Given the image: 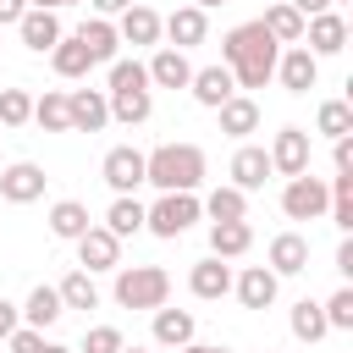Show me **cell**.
<instances>
[{
    "instance_id": "6da1fadb",
    "label": "cell",
    "mask_w": 353,
    "mask_h": 353,
    "mask_svg": "<svg viewBox=\"0 0 353 353\" xmlns=\"http://www.w3.org/2000/svg\"><path fill=\"white\" fill-rule=\"evenodd\" d=\"M276 55H281V44L265 33L259 17H254V22H237V28L221 39V66L232 72L237 88H265V83L276 77Z\"/></svg>"
},
{
    "instance_id": "7a4b0ae2",
    "label": "cell",
    "mask_w": 353,
    "mask_h": 353,
    "mask_svg": "<svg viewBox=\"0 0 353 353\" xmlns=\"http://www.w3.org/2000/svg\"><path fill=\"white\" fill-rule=\"evenodd\" d=\"M143 182L160 193H193L204 182V149L199 143H160L143 154Z\"/></svg>"
},
{
    "instance_id": "3957f363",
    "label": "cell",
    "mask_w": 353,
    "mask_h": 353,
    "mask_svg": "<svg viewBox=\"0 0 353 353\" xmlns=\"http://www.w3.org/2000/svg\"><path fill=\"white\" fill-rule=\"evenodd\" d=\"M171 298V270L160 265H116V303L121 309H160Z\"/></svg>"
},
{
    "instance_id": "277c9868",
    "label": "cell",
    "mask_w": 353,
    "mask_h": 353,
    "mask_svg": "<svg viewBox=\"0 0 353 353\" xmlns=\"http://www.w3.org/2000/svg\"><path fill=\"white\" fill-rule=\"evenodd\" d=\"M199 193H160L154 204H143V232L154 237H182L193 221H199Z\"/></svg>"
},
{
    "instance_id": "5b68a950",
    "label": "cell",
    "mask_w": 353,
    "mask_h": 353,
    "mask_svg": "<svg viewBox=\"0 0 353 353\" xmlns=\"http://www.w3.org/2000/svg\"><path fill=\"white\" fill-rule=\"evenodd\" d=\"M325 204H331V188H325V176H287V188H281V210H287V221H320L325 215Z\"/></svg>"
},
{
    "instance_id": "8992f818",
    "label": "cell",
    "mask_w": 353,
    "mask_h": 353,
    "mask_svg": "<svg viewBox=\"0 0 353 353\" xmlns=\"http://www.w3.org/2000/svg\"><path fill=\"white\" fill-rule=\"evenodd\" d=\"M276 83H281L287 94H309V88L320 83V55H309L303 44H281V55H276Z\"/></svg>"
},
{
    "instance_id": "52a82bcc",
    "label": "cell",
    "mask_w": 353,
    "mask_h": 353,
    "mask_svg": "<svg viewBox=\"0 0 353 353\" xmlns=\"http://www.w3.org/2000/svg\"><path fill=\"white\" fill-rule=\"evenodd\" d=\"M160 33L171 39V50H193L210 39V11L204 6H176L171 17H160Z\"/></svg>"
},
{
    "instance_id": "ba28073f",
    "label": "cell",
    "mask_w": 353,
    "mask_h": 353,
    "mask_svg": "<svg viewBox=\"0 0 353 353\" xmlns=\"http://www.w3.org/2000/svg\"><path fill=\"white\" fill-rule=\"evenodd\" d=\"M270 171H281V176H303L309 171V132L303 127H281L276 138H270Z\"/></svg>"
},
{
    "instance_id": "9c48e42d",
    "label": "cell",
    "mask_w": 353,
    "mask_h": 353,
    "mask_svg": "<svg viewBox=\"0 0 353 353\" xmlns=\"http://www.w3.org/2000/svg\"><path fill=\"white\" fill-rule=\"evenodd\" d=\"M44 165H33V160H11L6 171H0V199L6 204H33V199H44Z\"/></svg>"
},
{
    "instance_id": "30bf717a",
    "label": "cell",
    "mask_w": 353,
    "mask_h": 353,
    "mask_svg": "<svg viewBox=\"0 0 353 353\" xmlns=\"http://www.w3.org/2000/svg\"><path fill=\"white\" fill-rule=\"evenodd\" d=\"M121 265V237L116 232H105V226H88L83 237H77V270H116Z\"/></svg>"
},
{
    "instance_id": "8fae6325",
    "label": "cell",
    "mask_w": 353,
    "mask_h": 353,
    "mask_svg": "<svg viewBox=\"0 0 353 353\" xmlns=\"http://www.w3.org/2000/svg\"><path fill=\"white\" fill-rule=\"evenodd\" d=\"M99 176L110 182V193H132V188L143 182V149H132V143H116V149L99 160Z\"/></svg>"
},
{
    "instance_id": "7c38bea8",
    "label": "cell",
    "mask_w": 353,
    "mask_h": 353,
    "mask_svg": "<svg viewBox=\"0 0 353 353\" xmlns=\"http://www.w3.org/2000/svg\"><path fill=\"white\" fill-rule=\"evenodd\" d=\"M232 292H237L243 309H270L276 292H281V276H276L270 265H248L243 276H232Z\"/></svg>"
},
{
    "instance_id": "4fadbf2b",
    "label": "cell",
    "mask_w": 353,
    "mask_h": 353,
    "mask_svg": "<svg viewBox=\"0 0 353 353\" xmlns=\"http://www.w3.org/2000/svg\"><path fill=\"white\" fill-rule=\"evenodd\" d=\"M303 50L309 55H342L347 50V17H336V11H320V17H309L303 22Z\"/></svg>"
},
{
    "instance_id": "5bb4252c",
    "label": "cell",
    "mask_w": 353,
    "mask_h": 353,
    "mask_svg": "<svg viewBox=\"0 0 353 353\" xmlns=\"http://www.w3.org/2000/svg\"><path fill=\"white\" fill-rule=\"evenodd\" d=\"M66 110H72V132H99V127L110 121L105 88H72V94H66Z\"/></svg>"
},
{
    "instance_id": "9a60e30c",
    "label": "cell",
    "mask_w": 353,
    "mask_h": 353,
    "mask_svg": "<svg viewBox=\"0 0 353 353\" xmlns=\"http://www.w3.org/2000/svg\"><path fill=\"white\" fill-rule=\"evenodd\" d=\"M270 176H276V171H270V154H265V143H243V149L232 154V188H243V193H259Z\"/></svg>"
},
{
    "instance_id": "2e32d148",
    "label": "cell",
    "mask_w": 353,
    "mask_h": 353,
    "mask_svg": "<svg viewBox=\"0 0 353 353\" xmlns=\"http://www.w3.org/2000/svg\"><path fill=\"white\" fill-rule=\"evenodd\" d=\"M265 265H270L276 276H303V270H309V237H303V232H276Z\"/></svg>"
},
{
    "instance_id": "e0dca14e",
    "label": "cell",
    "mask_w": 353,
    "mask_h": 353,
    "mask_svg": "<svg viewBox=\"0 0 353 353\" xmlns=\"http://www.w3.org/2000/svg\"><path fill=\"white\" fill-rule=\"evenodd\" d=\"M17 33H22V44H28L33 55H50V44H55L66 28H61V17H55V11L28 6V11H22V22H17Z\"/></svg>"
},
{
    "instance_id": "ac0fdd59",
    "label": "cell",
    "mask_w": 353,
    "mask_h": 353,
    "mask_svg": "<svg viewBox=\"0 0 353 353\" xmlns=\"http://www.w3.org/2000/svg\"><path fill=\"white\" fill-rule=\"evenodd\" d=\"M188 287H193V298L215 303V298H226V292H232V265L210 254V259H199V265L188 270Z\"/></svg>"
},
{
    "instance_id": "d6986e66",
    "label": "cell",
    "mask_w": 353,
    "mask_h": 353,
    "mask_svg": "<svg viewBox=\"0 0 353 353\" xmlns=\"http://www.w3.org/2000/svg\"><path fill=\"white\" fill-rule=\"evenodd\" d=\"M188 77H193V61H188V50H154L149 55V83L154 88H188Z\"/></svg>"
},
{
    "instance_id": "ffe728a7",
    "label": "cell",
    "mask_w": 353,
    "mask_h": 353,
    "mask_svg": "<svg viewBox=\"0 0 353 353\" xmlns=\"http://www.w3.org/2000/svg\"><path fill=\"white\" fill-rule=\"evenodd\" d=\"M254 248V226L248 221H210V254L215 259H243Z\"/></svg>"
},
{
    "instance_id": "44dd1931",
    "label": "cell",
    "mask_w": 353,
    "mask_h": 353,
    "mask_svg": "<svg viewBox=\"0 0 353 353\" xmlns=\"http://www.w3.org/2000/svg\"><path fill=\"white\" fill-rule=\"evenodd\" d=\"M77 39H83V50H88L94 66H99V61H116V50H121V33H116L110 17H88V22L77 28Z\"/></svg>"
},
{
    "instance_id": "7402d4cb",
    "label": "cell",
    "mask_w": 353,
    "mask_h": 353,
    "mask_svg": "<svg viewBox=\"0 0 353 353\" xmlns=\"http://www.w3.org/2000/svg\"><path fill=\"white\" fill-rule=\"evenodd\" d=\"M188 88H193V99H199L204 110H215L221 99H232V94H237V83H232V72H226V66H199V72L188 77Z\"/></svg>"
},
{
    "instance_id": "603a6c76",
    "label": "cell",
    "mask_w": 353,
    "mask_h": 353,
    "mask_svg": "<svg viewBox=\"0 0 353 353\" xmlns=\"http://www.w3.org/2000/svg\"><path fill=\"white\" fill-rule=\"evenodd\" d=\"M215 116H221V132H226V138H248V132H259V105H254L248 94L221 99V105H215Z\"/></svg>"
},
{
    "instance_id": "cb8c5ba5",
    "label": "cell",
    "mask_w": 353,
    "mask_h": 353,
    "mask_svg": "<svg viewBox=\"0 0 353 353\" xmlns=\"http://www.w3.org/2000/svg\"><path fill=\"white\" fill-rule=\"evenodd\" d=\"M116 33H121V44H154V39H160V11H149L143 0H132V6L121 11Z\"/></svg>"
},
{
    "instance_id": "d4e9b609",
    "label": "cell",
    "mask_w": 353,
    "mask_h": 353,
    "mask_svg": "<svg viewBox=\"0 0 353 353\" xmlns=\"http://www.w3.org/2000/svg\"><path fill=\"white\" fill-rule=\"evenodd\" d=\"M88 226H94V221H88V204H83V199H61V204H50V232H55L61 243H77Z\"/></svg>"
},
{
    "instance_id": "484cf974",
    "label": "cell",
    "mask_w": 353,
    "mask_h": 353,
    "mask_svg": "<svg viewBox=\"0 0 353 353\" xmlns=\"http://www.w3.org/2000/svg\"><path fill=\"white\" fill-rule=\"evenodd\" d=\"M193 331H199V320L188 314V309H154V342L160 347H182V342H193Z\"/></svg>"
},
{
    "instance_id": "4316f807",
    "label": "cell",
    "mask_w": 353,
    "mask_h": 353,
    "mask_svg": "<svg viewBox=\"0 0 353 353\" xmlns=\"http://www.w3.org/2000/svg\"><path fill=\"white\" fill-rule=\"evenodd\" d=\"M50 66H55L61 77H88V66H94V61H88V50H83V39H77V33H61V39L50 44Z\"/></svg>"
},
{
    "instance_id": "83f0119b",
    "label": "cell",
    "mask_w": 353,
    "mask_h": 353,
    "mask_svg": "<svg viewBox=\"0 0 353 353\" xmlns=\"http://www.w3.org/2000/svg\"><path fill=\"white\" fill-rule=\"evenodd\" d=\"M105 99H110V121H127V127H138V121H149V110H154V99H149V88H110Z\"/></svg>"
},
{
    "instance_id": "f1b7e54d",
    "label": "cell",
    "mask_w": 353,
    "mask_h": 353,
    "mask_svg": "<svg viewBox=\"0 0 353 353\" xmlns=\"http://www.w3.org/2000/svg\"><path fill=\"white\" fill-rule=\"evenodd\" d=\"M61 314H66V309H61V292H55V287H44V281H39V287L28 292V303H22V325H33V331L55 325Z\"/></svg>"
},
{
    "instance_id": "f546056e",
    "label": "cell",
    "mask_w": 353,
    "mask_h": 353,
    "mask_svg": "<svg viewBox=\"0 0 353 353\" xmlns=\"http://www.w3.org/2000/svg\"><path fill=\"white\" fill-rule=\"evenodd\" d=\"M265 33L276 39V44H303V17L287 6V0H276V6H265Z\"/></svg>"
},
{
    "instance_id": "4dcf8cb0",
    "label": "cell",
    "mask_w": 353,
    "mask_h": 353,
    "mask_svg": "<svg viewBox=\"0 0 353 353\" xmlns=\"http://www.w3.org/2000/svg\"><path fill=\"white\" fill-rule=\"evenodd\" d=\"M199 210H204L210 221H248V193L226 182V188H215L210 199H199Z\"/></svg>"
},
{
    "instance_id": "1f68e13d",
    "label": "cell",
    "mask_w": 353,
    "mask_h": 353,
    "mask_svg": "<svg viewBox=\"0 0 353 353\" xmlns=\"http://www.w3.org/2000/svg\"><path fill=\"white\" fill-rule=\"evenodd\" d=\"M105 232H116V237H138V232H143V204H138L132 193H116L110 210H105Z\"/></svg>"
},
{
    "instance_id": "d6a6232c",
    "label": "cell",
    "mask_w": 353,
    "mask_h": 353,
    "mask_svg": "<svg viewBox=\"0 0 353 353\" xmlns=\"http://www.w3.org/2000/svg\"><path fill=\"white\" fill-rule=\"evenodd\" d=\"M33 121L44 132H72V110H66V88H44V99H33Z\"/></svg>"
},
{
    "instance_id": "836d02e7",
    "label": "cell",
    "mask_w": 353,
    "mask_h": 353,
    "mask_svg": "<svg viewBox=\"0 0 353 353\" xmlns=\"http://www.w3.org/2000/svg\"><path fill=\"white\" fill-rule=\"evenodd\" d=\"M55 292H61V309H99V287L88 270H66Z\"/></svg>"
},
{
    "instance_id": "e575fe53",
    "label": "cell",
    "mask_w": 353,
    "mask_h": 353,
    "mask_svg": "<svg viewBox=\"0 0 353 353\" xmlns=\"http://www.w3.org/2000/svg\"><path fill=\"white\" fill-rule=\"evenodd\" d=\"M287 325H292V336H298V342H320V336L331 331V325H325V309H320L314 298H298V303H292V314H287Z\"/></svg>"
},
{
    "instance_id": "d590c367",
    "label": "cell",
    "mask_w": 353,
    "mask_h": 353,
    "mask_svg": "<svg viewBox=\"0 0 353 353\" xmlns=\"http://www.w3.org/2000/svg\"><path fill=\"white\" fill-rule=\"evenodd\" d=\"M325 188H331V204H325V215H331L342 232H353V171H336Z\"/></svg>"
},
{
    "instance_id": "8d00e7d4",
    "label": "cell",
    "mask_w": 353,
    "mask_h": 353,
    "mask_svg": "<svg viewBox=\"0 0 353 353\" xmlns=\"http://www.w3.org/2000/svg\"><path fill=\"white\" fill-rule=\"evenodd\" d=\"M314 132H325V138H347V132H353V105H347V99H325V105L314 110Z\"/></svg>"
},
{
    "instance_id": "74e56055",
    "label": "cell",
    "mask_w": 353,
    "mask_h": 353,
    "mask_svg": "<svg viewBox=\"0 0 353 353\" xmlns=\"http://www.w3.org/2000/svg\"><path fill=\"white\" fill-rule=\"evenodd\" d=\"M33 121V94L28 88H0V127H28Z\"/></svg>"
},
{
    "instance_id": "f35d334b",
    "label": "cell",
    "mask_w": 353,
    "mask_h": 353,
    "mask_svg": "<svg viewBox=\"0 0 353 353\" xmlns=\"http://www.w3.org/2000/svg\"><path fill=\"white\" fill-rule=\"evenodd\" d=\"M320 309H325V325L331 331H353V287H336Z\"/></svg>"
},
{
    "instance_id": "ab89813d",
    "label": "cell",
    "mask_w": 353,
    "mask_h": 353,
    "mask_svg": "<svg viewBox=\"0 0 353 353\" xmlns=\"http://www.w3.org/2000/svg\"><path fill=\"white\" fill-rule=\"evenodd\" d=\"M110 88H149V66L116 55V61H110ZM110 88H105V94H110Z\"/></svg>"
},
{
    "instance_id": "60d3db41",
    "label": "cell",
    "mask_w": 353,
    "mask_h": 353,
    "mask_svg": "<svg viewBox=\"0 0 353 353\" xmlns=\"http://www.w3.org/2000/svg\"><path fill=\"white\" fill-rule=\"evenodd\" d=\"M116 347H121V331H116V325H88L83 353H116Z\"/></svg>"
},
{
    "instance_id": "b9f144b4",
    "label": "cell",
    "mask_w": 353,
    "mask_h": 353,
    "mask_svg": "<svg viewBox=\"0 0 353 353\" xmlns=\"http://www.w3.org/2000/svg\"><path fill=\"white\" fill-rule=\"evenodd\" d=\"M6 342H11V353H44V331H33V325H17Z\"/></svg>"
},
{
    "instance_id": "7bdbcfd3",
    "label": "cell",
    "mask_w": 353,
    "mask_h": 353,
    "mask_svg": "<svg viewBox=\"0 0 353 353\" xmlns=\"http://www.w3.org/2000/svg\"><path fill=\"white\" fill-rule=\"evenodd\" d=\"M331 165L336 171H353V132L347 138H331Z\"/></svg>"
},
{
    "instance_id": "ee69618b",
    "label": "cell",
    "mask_w": 353,
    "mask_h": 353,
    "mask_svg": "<svg viewBox=\"0 0 353 353\" xmlns=\"http://www.w3.org/2000/svg\"><path fill=\"white\" fill-rule=\"evenodd\" d=\"M17 325H22V309H17V303H6V298H0V342H6V336H11V331H17Z\"/></svg>"
},
{
    "instance_id": "f6af8a7d",
    "label": "cell",
    "mask_w": 353,
    "mask_h": 353,
    "mask_svg": "<svg viewBox=\"0 0 353 353\" xmlns=\"http://www.w3.org/2000/svg\"><path fill=\"white\" fill-rule=\"evenodd\" d=\"M22 11H28V0H0V28H17Z\"/></svg>"
},
{
    "instance_id": "bcb514c9",
    "label": "cell",
    "mask_w": 353,
    "mask_h": 353,
    "mask_svg": "<svg viewBox=\"0 0 353 353\" xmlns=\"http://www.w3.org/2000/svg\"><path fill=\"white\" fill-rule=\"evenodd\" d=\"M287 6H292L303 22H309V17H320V11H331V0H287Z\"/></svg>"
},
{
    "instance_id": "7dc6e473",
    "label": "cell",
    "mask_w": 353,
    "mask_h": 353,
    "mask_svg": "<svg viewBox=\"0 0 353 353\" xmlns=\"http://www.w3.org/2000/svg\"><path fill=\"white\" fill-rule=\"evenodd\" d=\"M336 270H342V276H353V237H342V243H336Z\"/></svg>"
},
{
    "instance_id": "c3c4849f",
    "label": "cell",
    "mask_w": 353,
    "mask_h": 353,
    "mask_svg": "<svg viewBox=\"0 0 353 353\" xmlns=\"http://www.w3.org/2000/svg\"><path fill=\"white\" fill-rule=\"evenodd\" d=\"M88 6H94V17H121L132 0H88Z\"/></svg>"
},
{
    "instance_id": "681fc988",
    "label": "cell",
    "mask_w": 353,
    "mask_h": 353,
    "mask_svg": "<svg viewBox=\"0 0 353 353\" xmlns=\"http://www.w3.org/2000/svg\"><path fill=\"white\" fill-rule=\"evenodd\" d=\"M176 353H232V347H215V342H182Z\"/></svg>"
},
{
    "instance_id": "f907efd6",
    "label": "cell",
    "mask_w": 353,
    "mask_h": 353,
    "mask_svg": "<svg viewBox=\"0 0 353 353\" xmlns=\"http://www.w3.org/2000/svg\"><path fill=\"white\" fill-rule=\"evenodd\" d=\"M28 6H39V11H61V6H77V0H28Z\"/></svg>"
},
{
    "instance_id": "816d5d0a",
    "label": "cell",
    "mask_w": 353,
    "mask_h": 353,
    "mask_svg": "<svg viewBox=\"0 0 353 353\" xmlns=\"http://www.w3.org/2000/svg\"><path fill=\"white\" fill-rule=\"evenodd\" d=\"M44 353H77V347H61V342H44Z\"/></svg>"
},
{
    "instance_id": "f5cc1de1",
    "label": "cell",
    "mask_w": 353,
    "mask_h": 353,
    "mask_svg": "<svg viewBox=\"0 0 353 353\" xmlns=\"http://www.w3.org/2000/svg\"><path fill=\"white\" fill-rule=\"evenodd\" d=\"M116 353H149V347H138V342H132V347H127V342H121V347H116Z\"/></svg>"
},
{
    "instance_id": "db71d44e",
    "label": "cell",
    "mask_w": 353,
    "mask_h": 353,
    "mask_svg": "<svg viewBox=\"0 0 353 353\" xmlns=\"http://www.w3.org/2000/svg\"><path fill=\"white\" fill-rule=\"evenodd\" d=\"M193 6H204V11H210V6H226V0H193Z\"/></svg>"
},
{
    "instance_id": "11a10c76",
    "label": "cell",
    "mask_w": 353,
    "mask_h": 353,
    "mask_svg": "<svg viewBox=\"0 0 353 353\" xmlns=\"http://www.w3.org/2000/svg\"><path fill=\"white\" fill-rule=\"evenodd\" d=\"M331 6H342V0H331Z\"/></svg>"
},
{
    "instance_id": "9f6ffc18",
    "label": "cell",
    "mask_w": 353,
    "mask_h": 353,
    "mask_svg": "<svg viewBox=\"0 0 353 353\" xmlns=\"http://www.w3.org/2000/svg\"><path fill=\"white\" fill-rule=\"evenodd\" d=\"M265 353H276V347H265Z\"/></svg>"
}]
</instances>
